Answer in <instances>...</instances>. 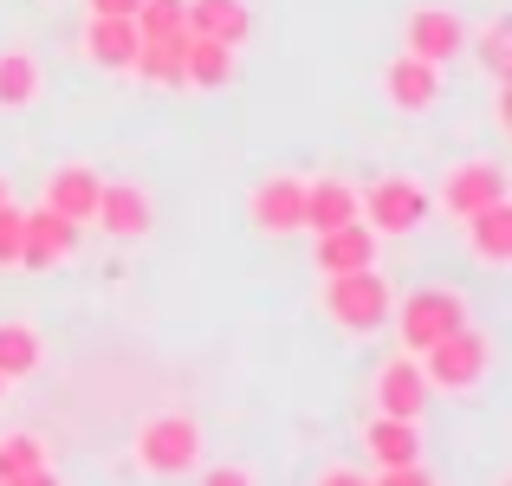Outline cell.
Returning <instances> with one entry per match:
<instances>
[{"instance_id":"obj_1","label":"cell","mask_w":512,"mask_h":486,"mask_svg":"<svg viewBox=\"0 0 512 486\" xmlns=\"http://www.w3.org/2000/svg\"><path fill=\"white\" fill-rule=\"evenodd\" d=\"M389 305H396V292L383 286V273H376V266H357V273H331L325 279V312L350 337L383 331V324H389Z\"/></svg>"},{"instance_id":"obj_2","label":"cell","mask_w":512,"mask_h":486,"mask_svg":"<svg viewBox=\"0 0 512 486\" xmlns=\"http://www.w3.org/2000/svg\"><path fill=\"white\" fill-rule=\"evenodd\" d=\"M487 370H493V337L487 331H474V324H461V331H448L441 344H428L422 350V376H428V389H480L487 383Z\"/></svg>"},{"instance_id":"obj_3","label":"cell","mask_w":512,"mask_h":486,"mask_svg":"<svg viewBox=\"0 0 512 486\" xmlns=\"http://www.w3.org/2000/svg\"><path fill=\"white\" fill-rule=\"evenodd\" d=\"M389 318H396L402 350L422 357L428 344H441L448 331H461V324H467V299H461V292H448V286H422V292H409L402 305H389Z\"/></svg>"},{"instance_id":"obj_4","label":"cell","mask_w":512,"mask_h":486,"mask_svg":"<svg viewBox=\"0 0 512 486\" xmlns=\"http://www.w3.org/2000/svg\"><path fill=\"white\" fill-rule=\"evenodd\" d=\"M428 188L409 182V175H383V182H370L357 195V221L370 227V234H415V227L428 221Z\"/></svg>"},{"instance_id":"obj_5","label":"cell","mask_w":512,"mask_h":486,"mask_svg":"<svg viewBox=\"0 0 512 486\" xmlns=\"http://www.w3.org/2000/svg\"><path fill=\"white\" fill-rule=\"evenodd\" d=\"M201 461V428L188 422V415H150V422L137 428V467L143 474H156V480H175V474H188V467Z\"/></svg>"},{"instance_id":"obj_6","label":"cell","mask_w":512,"mask_h":486,"mask_svg":"<svg viewBox=\"0 0 512 486\" xmlns=\"http://www.w3.org/2000/svg\"><path fill=\"white\" fill-rule=\"evenodd\" d=\"M402 52H415V59H428V65L461 59V52H467L461 13H448V7H415L409 20H402Z\"/></svg>"},{"instance_id":"obj_7","label":"cell","mask_w":512,"mask_h":486,"mask_svg":"<svg viewBox=\"0 0 512 486\" xmlns=\"http://www.w3.org/2000/svg\"><path fill=\"white\" fill-rule=\"evenodd\" d=\"M435 201L454 214V221H467V214L506 201V169H500V162H454V169L441 175V195Z\"/></svg>"},{"instance_id":"obj_8","label":"cell","mask_w":512,"mask_h":486,"mask_svg":"<svg viewBox=\"0 0 512 486\" xmlns=\"http://www.w3.org/2000/svg\"><path fill=\"white\" fill-rule=\"evenodd\" d=\"M78 247V227L65 221V214H52L46 201H39L33 214H20V266H33V273H46V266H65Z\"/></svg>"},{"instance_id":"obj_9","label":"cell","mask_w":512,"mask_h":486,"mask_svg":"<svg viewBox=\"0 0 512 486\" xmlns=\"http://www.w3.org/2000/svg\"><path fill=\"white\" fill-rule=\"evenodd\" d=\"M247 221L260 234H299L305 227V182L299 175H266L247 195Z\"/></svg>"},{"instance_id":"obj_10","label":"cell","mask_w":512,"mask_h":486,"mask_svg":"<svg viewBox=\"0 0 512 486\" xmlns=\"http://www.w3.org/2000/svg\"><path fill=\"white\" fill-rule=\"evenodd\" d=\"M383 98L396 104L402 117H422V111H435V98H441V65L415 59V52H396V59L383 65Z\"/></svg>"},{"instance_id":"obj_11","label":"cell","mask_w":512,"mask_h":486,"mask_svg":"<svg viewBox=\"0 0 512 486\" xmlns=\"http://www.w3.org/2000/svg\"><path fill=\"white\" fill-rule=\"evenodd\" d=\"M376 409L383 415H396V422H422V409H428V376H422V363L402 350V357H389L383 370H376Z\"/></svg>"},{"instance_id":"obj_12","label":"cell","mask_w":512,"mask_h":486,"mask_svg":"<svg viewBox=\"0 0 512 486\" xmlns=\"http://www.w3.org/2000/svg\"><path fill=\"white\" fill-rule=\"evenodd\" d=\"M182 33L221 39V46H247L253 39V7L247 0H182Z\"/></svg>"},{"instance_id":"obj_13","label":"cell","mask_w":512,"mask_h":486,"mask_svg":"<svg viewBox=\"0 0 512 486\" xmlns=\"http://www.w3.org/2000/svg\"><path fill=\"white\" fill-rule=\"evenodd\" d=\"M91 221H98L111 240H137V234H150L156 208H150V195H143L137 182H104L98 188V214H91Z\"/></svg>"},{"instance_id":"obj_14","label":"cell","mask_w":512,"mask_h":486,"mask_svg":"<svg viewBox=\"0 0 512 486\" xmlns=\"http://www.w3.org/2000/svg\"><path fill=\"white\" fill-rule=\"evenodd\" d=\"M312 260H318V273H357V266H376V234L363 221H344V227H325L318 234V247H312Z\"/></svg>"},{"instance_id":"obj_15","label":"cell","mask_w":512,"mask_h":486,"mask_svg":"<svg viewBox=\"0 0 512 486\" xmlns=\"http://www.w3.org/2000/svg\"><path fill=\"white\" fill-rule=\"evenodd\" d=\"M98 169H85V162H65V169H52V182H46V208L52 214H65L72 227H85L91 214H98Z\"/></svg>"},{"instance_id":"obj_16","label":"cell","mask_w":512,"mask_h":486,"mask_svg":"<svg viewBox=\"0 0 512 486\" xmlns=\"http://www.w3.org/2000/svg\"><path fill=\"white\" fill-rule=\"evenodd\" d=\"M85 59L104 65V72H130V59H137V20H104V13H91L85 20Z\"/></svg>"},{"instance_id":"obj_17","label":"cell","mask_w":512,"mask_h":486,"mask_svg":"<svg viewBox=\"0 0 512 486\" xmlns=\"http://www.w3.org/2000/svg\"><path fill=\"white\" fill-rule=\"evenodd\" d=\"M467 247H474L480 266H506L512 260V201H493V208L467 214Z\"/></svg>"},{"instance_id":"obj_18","label":"cell","mask_w":512,"mask_h":486,"mask_svg":"<svg viewBox=\"0 0 512 486\" xmlns=\"http://www.w3.org/2000/svg\"><path fill=\"white\" fill-rule=\"evenodd\" d=\"M363 448H370L376 467H409V461H422V428L396 422V415H376V422L363 428Z\"/></svg>"},{"instance_id":"obj_19","label":"cell","mask_w":512,"mask_h":486,"mask_svg":"<svg viewBox=\"0 0 512 486\" xmlns=\"http://www.w3.org/2000/svg\"><path fill=\"white\" fill-rule=\"evenodd\" d=\"M227 78H234V46H221V39H195V33H182V85L221 91Z\"/></svg>"},{"instance_id":"obj_20","label":"cell","mask_w":512,"mask_h":486,"mask_svg":"<svg viewBox=\"0 0 512 486\" xmlns=\"http://www.w3.org/2000/svg\"><path fill=\"white\" fill-rule=\"evenodd\" d=\"M344 221H357V188L338 182V175L305 182V227H312V234H325V227H344Z\"/></svg>"},{"instance_id":"obj_21","label":"cell","mask_w":512,"mask_h":486,"mask_svg":"<svg viewBox=\"0 0 512 486\" xmlns=\"http://www.w3.org/2000/svg\"><path fill=\"white\" fill-rule=\"evenodd\" d=\"M39 370V331L26 318L0 324V383H20V376Z\"/></svg>"},{"instance_id":"obj_22","label":"cell","mask_w":512,"mask_h":486,"mask_svg":"<svg viewBox=\"0 0 512 486\" xmlns=\"http://www.w3.org/2000/svg\"><path fill=\"white\" fill-rule=\"evenodd\" d=\"M39 98V65L33 52H0V111H26V104Z\"/></svg>"},{"instance_id":"obj_23","label":"cell","mask_w":512,"mask_h":486,"mask_svg":"<svg viewBox=\"0 0 512 486\" xmlns=\"http://www.w3.org/2000/svg\"><path fill=\"white\" fill-rule=\"evenodd\" d=\"M130 72L150 78V85H182V33H175V39H137Z\"/></svg>"},{"instance_id":"obj_24","label":"cell","mask_w":512,"mask_h":486,"mask_svg":"<svg viewBox=\"0 0 512 486\" xmlns=\"http://www.w3.org/2000/svg\"><path fill=\"white\" fill-rule=\"evenodd\" d=\"M39 467H52V454H46V441H39V435H0V486L39 474Z\"/></svg>"},{"instance_id":"obj_25","label":"cell","mask_w":512,"mask_h":486,"mask_svg":"<svg viewBox=\"0 0 512 486\" xmlns=\"http://www.w3.org/2000/svg\"><path fill=\"white\" fill-rule=\"evenodd\" d=\"M137 39H175L182 33V0H137Z\"/></svg>"},{"instance_id":"obj_26","label":"cell","mask_w":512,"mask_h":486,"mask_svg":"<svg viewBox=\"0 0 512 486\" xmlns=\"http://www.w3.org/2000/svg\"><path fill=\"white\" fill-rule=\"evenodd\" d=\"M480 59H487V72H493V78H506V72H512V26H506V20H493L487 33H480Z\"/></svg>"},{"instance_id":"obj_27","label":"cell","mask_w":512,"mask_h":486,"mask_svg":"<svg viewBox=\"0 0 512 486\" xmlns=\"http://www.w3.org/2000/svg\"><path fill=\"white\" fill-rule=\"evenodd\" d=\"M0 266H20V208L0 201Z\"/></svg>"},{"instance_id":"obj_28","label":"cell","mask_w":512,"mask_h":486,"mask_svg":"<svg viewBox=\"0 0 512 486\" xmlns=\"http://www.w3.org/2000/svg\"><path fill=\"white\" fill-rule=\"evenodd\" d=\"M370 486H435V474H428L422 461H409V467H383Z\"/></svg>"},{"instance_id":"obj_29","label":"cell","mask_w":512,"mask_h":486,"mask_svg":"<svg viewBox=\"0 0 512 486\" xmlns=\"http://www.w3.org/2000/svg\"><path fill=\"white\" fill-rule=\"evenodd\" d=\"M201 486H253V474H247V467H208Z\"/></svg>"},{"instance_id":"obj_30","label":"cell","mask_w":512,"mask_h":486,"mask_svg":"<svg viewBox=\"0 0 512 486\" xmlns=\"http://www.w3.org/2000/svg\"><path fill=\"white\" fill-rule=\"evenodd\" d=\"M91 13H104V20H130L137 13V0H85Z\"/></svg>"},{"instance_id":"obj_31","label":"cell","mask_w":512,"mask_h":486,"mask_svg":"<svg viewBox=\"0 0 512 486\" xmlns=\"http://www.w3.org/2000/svg\"><path fill=\"white\" fill-rule=\"evenodd\" d=\"M318 486H370V480H363V474H357V467H331V474H325V480H318Z\"/></svg>"},{"instance_id":"obj_32","label":"cell","mask_w":512,"mask_h":486,"mask_svg":"<svg viewBox=\"0 0 512 486\" xmlns=\"http://www.w3.org/2000/svg\"><path fill=\"white\" fill-rule=\"evenodd\" d=\"M7 486H65V480L52 474V467H39V474H26V480H7Z\"/></svg>"},{"instance_id":"obj_33","label":"cell","mask_w":512,"mask_h":486,"mask_svg":"<svg viewBox=\"0 0 512 486\" xmlns=\"http://www.w3.org/2000/svg\"><path fill=\"white\" fill-rule=\"evenodd\" d=\"M0 201H7V182H0Z\"/></svg>"},{"instance_id":"obj_34","label":"cell","mask_w":512,"mask_h":486,"mask_svg":"<svg viewBox=\"0 0 512 486\" xmlns=\"http://www.w3.org/2000/svg\"><path fill=\"white\" fill-rule=\"evenodd\" d=\"M0 389H7V383H0Z\"/></svg>"}]
</instances>
